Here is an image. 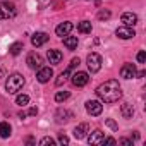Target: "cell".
Masks as SVG:
<instances>
[{
    "instance_id": "6da1fadb",
    "label": "cell",
    "mask_w": 146,
    "mask_h": 146,
    "mask_svg": "<svg viewBox=\"0 0 146 146\" xmlns=\"http://www.w3.org/2000/svg\"><path fill=\"white\" fill-rule=\"evenodd\" d=\"M96 95H98L100 100L105 102V103H115V102H119L120 96H122V88H120L119 81L108 79V81H105L103 84L98 86Z\"/></svg>"
},
{
    "instance_id": "7a4b0ae2",
    "label": "cell",
    "mask_w": 146,
    "mask_h": 146,
    "mask_svg": "<svg viewBox=\"0 0 146 146\" xmlns=\"http://www.w3.org/2000/svg\"><path fill=\"white\" fill-rule=\"evenodd\" d=\"M24 86V78L21 76V74H11L9 78H7V83H5V90H7V93H11V95H14V93H17L21 88Z\"/></svg>"
},
{
    "instance_id": "3957f363",
    "label": "cell",
    "mask_w": 146,
    "mask_h": 146,
    "mask_svg": "<svg viewBox=\"0 0 146 146\" xmlns=\"http://www.w3.org/2000/svg\"><path fill=\"white\" fill-rule=\"evenodd\" d=\"M16 17V5L12 2H2L0 4V19H12Z\"/></svg>"
},
{
    "instance_id": "277c9868",
    "label": "cell",
    "mask_w": 146,
    "mask_h": 146,
    "mask_svg": "<svg viewBox=\"0 0 146 146\" xmlns=\"http://www.w3.org/2000/svg\"><path fill=\"white\" fill-rule=\"evenodd\" d=\"M86 64H88V69H90V72H98L100 69H102V57L98 55V53H90L88 55V58H86Z\"/></svg>"
},
{
    "instance_id": "5b68a950",
    "label": "cell",
    "mask_w": 146,
    "mask_h": 146,
    "mask_svg": "<svg viewBox=\"0 0 146 146\" xmlns=\"http://www.w3.org/2000/svg\"><path fill=\"white\" fill-rule=\"evenodd\" d=\"M70 81H72V84H74V86H78V88H83V86H86V84H88V81H90V76H88V72L78 70V72H74V76L70 78Z\"/></svg>"
},
{
    "instance_id": "8992f818",
    "label": "cell",
    "mask_w": 146,
    "mask_h": 146,
    "mask_svg": "<svg viewBox=\"0 0 146 146\" xmlns=\"http://www.w3.org/2000/svg\"><path fill=\"white\" fill-rule=\"evenodd\" d=\"M86 112L93 117H98L103 112V105L98 100H90V102H86Z\"/></svg>"
},
{
    "instance_id": "52a82bcc",
    "label": "cell",
    "mask_w": 146,
    "mask_h": 146,
    "mask_svg": "<svg viewBox=\"0 0 146 146\" xmlns=\"http://www.w3.org/2000/svg\"><path fill=\"white\" fill-rule=\"evenodd\" d=\"M26 64H28L31 69H40L41 64H43V58H41L40 53L31 52V53H28V57H26Z\"/></svg>"
},
{
    "instance_id": "ba28073f",
    "label": "cell",
    "mask_w": 146,
    "mask_h": 146,
    "mask_svg": "<svg viewBox=\"0 0 146 146\" xmlns=\"http://www.w3.org/2000/svg\"><path fill=\"white\" fill-rule=\"evenodd\" d=\"M52 76H53V69H52V67H40V69H38V74H36V79H38L41 84H45V83L50 81Z\"/></svg>"
},
{
    "instance_id": "9c48e42d",
    "label": "cell",
    "mask_w": 146,
    "mask_h": 146,
    "mask_svg": "<svg viewBox=\"0 0 146 146\" xmlns=\"http://www.w3.org/2000/svg\"><path fill=\"white\" fill-rule=\"evenodd\" d=\"M136 74H137V70H136L134 64H124L120 67V76L124 79H132V78H136Z\"/></svg>"
},
{
    "instance_id": "30bf717a",
    "label": "cell",
    "mask_w": 146,
    "mask_h": 146,
    "mask_svg": "<svg viewBox=\"0 0 146 146\" xmlns=\"http://www.w3.org/2000/svg\"><path fill=\"white\" fill-rule=\"evenodd\" d=\"M115 35H117L120 40H131V38H134V36H136L134 29H132V28H129V26H120V28H117Z\"/></svg>"
},
{
    "instance_id": "8fae6325",
    "label": "cell",
    "mask_w": 146,
    "mask_h": 146,
    "mask_svg": "<svg viewBox=\"0 0 146 146\" xmlns=\"http://www.w3.org/2000/svg\"><path fill=\"white\" fill-rule=\"evenodd\" d=\"M72 28H74V26H72V23H69V21H65V23H60L57 28H55V33H57V36H67L70 31H72Z\"/></svg>"
},
{
    "instance_id": "7c38bea8",
    "label": "cell",
    "mask_w": 146,
    "mask_h": 146,
    "mask_svg": "<svg viewBox=\"0 0 146 146\" xmlns=\"http://www.w3.org/2000/svg\"><path fill=\"white\" fill-rule=\"evenodd\" d=\"M88 132H90V125L86 122H83V124H79V125L74 127V137L76 139H84L88 136Z\"/></svg>"
},
{
    "instance_id": "4fadbf2b",
    "label": "cell",
    "mask_w": 146,
    "mask_h": 146,
    "mask_svg": "<svg viewBox=\"0 0 146 146\" xmlns=\"http://www.w3.org/2000/svg\"><path fill=\"white\" fill-rule=\"evenodd\" d=\"M48 35L46 33H35L33 36H31V43H33V46H41V45H45L46 41H48Z\"/></svg>"
},
{
    "instance_id": "5bb4252c",
    "label": "cell",
    "mask_w": 146,
    "mask_h": 146,
    "mask_svg": "<svg viewBox=\"0 0 146 146\" xmlns=\"http://www.w3.org/2000/svg\"><path fill=\"white\" fill-rule=\"evenodd\" d=\"M120 19H122L124 26H129V28H132L134 24H137V16L134 12H124Z\"/></svg>"
},
{
    "instance_id": "9a60e30c",
    "label": "cell",
    "mask_w": 146,
    "mask_h": 146,
    "mask_svg": "<svg viewBox=\"0 0 146 146\" xmlns=\"http://www.w3.org/2000/svg\"><path fill=\"white\" fill-rule=\"evenodd\" d=\"M46 58L50 60V64L58 65V64L62 62V52H60V50H48V52H46Z\"/></svg>"
},
{
    "instance_id": "2e32d148",
    "label": "cell",
    "mask_w": 146,
    "mask_h": 146,
    "mask_svg": "<svg viewBox=\"0 0 146 146\" xmlns=\"http://www.w3.org/2000/svg\"><path fill=\"white\" fill-rule=\"evenodd\" d=\"M102 141H103V132H102L100 129L93 131V132L88 136V143H90V144H102Z\"/></svg>"
},
{
    "instance_id": "e0dca14e",
    "label": "cell",
    "mask_w": 146,
    "mask_h": 146,
    "mask_svg": "<svg viewBox=\"0 0 146 146\" xmlns=\"http://www.w3.org/2000/svg\"><path fill=\"white\" fill-rule=\"evenodd\" d=\"M70 117H72V113H70L69 110H65V108H58V110L55 112V119H57V122H67Z\"/></svg>"
},
{
    "instance_id": "ac0fdd59",
    "label": "cell",
    "mask_w": 146,
    "mask_h": 146,
    "mask_svg": "<svg viewBox=\"0 0 146 146\" xmlns=\"http://www.w3.org/2000/svg\"><path fill=\"white\" fill-rule=\"evenodd\" d=\"M64 45L69 48V50H76L78 48V36H65L64 38Z\"/></svg>"
},
{
    "instance_id": "d6986e66",
    "label": "cell",
    "mask_w": 146,
    "mask_h": 146,
    "mask_svg": "<svg viewBox=\"0 0 146 146\" xmlns=\"http://www.w3.org/2000/svg\"><path fill=\"white\" fill-rule=\"evenodd\" d=\"M120 112H122V117L124 119H132V115H134V108H132L131 103H124L120 107Z\"/></svg>"
},
{
    "instance_id": "ffe728a7",
    "label": "cell",
    "mask_w": 146,
    "mask_h": 146,
    "mask_svg": "<svg viewBox=\"0 0 146 146\" xmlns=\"http://www.w3.org/2000/svg\"><path fill=\"white\" fill-rule=\"evenodd\" d=\"M11 131H12V127H11V124L9 122H0V137H9L11 136Z\"/></svg>"
},
{
    "instance_id": "44dd1931",
    "label": "cell",
    "mask_w": 146,
    "mask_h": 146,
    "mask_svg": "<svg viewBox=\"0 0 146 146\" xmlns=\"http://www.w3.org/2000/svg\"><path fill=\"white\" fill-rule=\"evenodd\" d=\"M78 31L83 33V35L91 33V23H90V21H81V23L78 24Z\"/></svg>"
},
{
    "instance_id": "7402d4cb",
    "label": "cell",
    "mask_w": 146,
    "mask_h": 146,
    "mask_svg": "<svg viewBox=\"0 0 146 146\" xmlns=\"http://www.w3.org/2000/svg\"><path fill=\"white\" fill-rule=\"evenodd\" d=\"M21 50H23V43H21V41L12 43V45H11V48H9L11 55H19V53H21Z\"/></svg>"
},
{
    "instance_id": "603a6c76",
    "label": "cell",
    "mask_w": 146,
    "mask_h": 146,
    "mask_svg": "<svg viewBox=\"0 0 146 146\" xmlns=\"http://www.w3.org/2000/svg\"><path fill=\"white\" fill-rule=\"evenodd\" d=\"M69 72H70V69H65V70L62 72V74L57 78V81H55V84H57V86H62V84L67 81V78H69Z\"/></svg>"
},
{
    "instance_id": "cb8c5ba5",
    "label": "cell",
    "mask_w": 146,
    "mask_h": 146,
    "mask_svg": "<svg viewBox=\"0 0 146 146\" xmlns=\"http://www.w3.org/2000/svg\"><path fill=\"white\" fill-rule=\"evenodd\" d=\"M69 96H70L69 91H58V93L55 95V102H58V103H60V102H65Z\"/></svg>"
},
{
    "instance_id": "d4e9b609",
    "label": "cell",
    "mask_w": 146,
    "mask_h": 146,
    "mask_svg": "<svg viewBox=\"0 0 146 146\" xmlns=\"http://www.w3.org/2000/svg\"><path fill=\"white\" fill-rule=\"evenodd\" d=\"M16 103H17V105H21V107H24V105H28V103H29V96H28V95H17Z\"/></svg>"
},
{
    "instance_id": "484cf974",
    "label": "cell",
    "mask_w": 146,
    "mask_h": 146,
    "mask_svg": "<svg viewBox=\"0 0 146 146\" xmlns=\"http://www.w3.org/2000/svg\"><path fill=\"white\" fill-rule=\"evenodd\" d=\"M110 16H112V14H110L108 9H102V11L98 12V19H100V21H107V19H110Z\"/></svg>"
},
{
    "instance_id": "4316f807",
    "label": "cell",
    "mask_w": 146,
    "mask_h": 146,
    "mask_svg": "<svg viewBox=\"0 0 146 146\" xmlns=\"http://www.w3.org/2000/svg\"><path fill=\"white\" fill-rule=\"evenodd\" d=\"M40 144H41V146H48V144H50V146H53V144H55V141H53L52 137H48V136H46V137H43V139L40 141Z\"/></svg>"
},
{
    "instance_id": "83f0119b",
    "label": "cell",
    "mask_w": 146,
    "mask_h": 146,
    "mask_svg": "<svg viewBox=\"0 0 146 146\" xmlns=\"http://www.w3.org/2000/svg\"><path fill=\"white\" fill-rule=\"evenodd\" d=\"M107 125H108L112 131H119V125H117V124H115L112 119H107Z\"/></svg>"
},
{
    "instance_id": "f1b7e54d",
    "label": "cell",
    "mask_w": 146,
    "mask_h": 146,
    "mask_svg": "<svg viewBox=\"0 0 146 146\" xmlns=\"http://www.w3.org/2000/svg\"><path fill=\"white\" fill-rule=\"evenodd\" d=\"M58 143H60V144H69V137L60 132V134H58Z\"/></svg>"
},
{
    "instance_id": "f546056e",
    "label": "cell",
    "mask_w": 146,
    "mask_h": 146,
    "mask_svg": "<svg viewBox=\"0 0 146 146\" xmlns=\"http://www.w3.org/2000/svg\"><path fill=\"white\" fill-rule=\"evenodd\" d=\"M137 62H139V64H144V62H146V53H144L143 50L137 53Z\"/></svg>"
},
{
    "instance_id": "4dcf8cb0",
    "label": "cell",
    "mask_w": 146,
    "mask_h": 146,
    "mask_svg": "<svg viewBox=\"0 0 146 146\" xmlns=\"http://www.w3.org/2000/svg\"><path fill=\"white\" fill-rule=\"evenodd\" d=\"M79 64H81V60H79V58H72V60H70V64H69V69H74V67H78Z\"/></svg>"
},
{
    "instance_id": "1f68e13d",
    "label": "cell",
    "mask_w": 146,
    "mask_h": 146,
    "mask_svg": "<svg viewBox=\"0 0 146 146\" xmlns=\"http://www.w3.org/2000/svg\"><path fill=\"white\" fill-rule=\"evenodd\" d=\"M102 144H117V141H115L113 137H103Z\"/></svg>"
},
{
    "instance_id": "d6a6232c",
    "label": "cell",
    "mask_w": 146,
    "mask_h": 146,
    "mask_svg": "<svg viewBox=\"0 0 146 146\" xmlns=\"http://www.w3.org/2000/svg\"><path fill=\"white\" fill-rule=\"evenodd\" d=\"M120 144H124V146H132V141L124 137V139H120Z\"/></svg>"
},
{
    "instance_id": "836d02e7",
    "label": "cell",
    "mask_w": 146,
    "mask_h": 146,
    "mask_svg": "<svg viewBox=\"0 0 146 146\" xmlns=\"http://www.w3.org/2000/svg\"><path fill=\"white\" fill-rule=\"evenodd\" d=\"M28 113H29V115H36V113H38V108H36V107H31Z\"/></svg>"
},
{
    "instance_id": "e575fe53",
    "label": "cell",
    "mask_w": 146,
    "mask_h": 146,
    "mask_svg": "<svg viewBox=\"0 0 146 146\" xmlns=\"http://www.w3.org/2000/svg\"><path fill=\"white\" fill-rule=\"evenodd\" d=\"M26 143H28V144H33V143H35V139L29 136V137H26Z\"/></svg>"
},
{
    "instance_id": "d590c367",
    "label": "cell",
    "mask_w": 146,
    "mask_h": 146,
    "mask_svg": "<svg viewBox=\"0 0 146 146\" xmlns=\"http://www.w3.org/2000/svg\"><path fill=\"white\" fill-rule=\"evenodd\" d=\"M40 2H50V0H40Z\"/></svg>"
}]
</instances>
